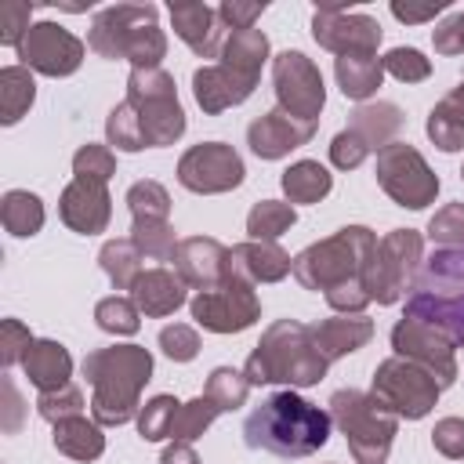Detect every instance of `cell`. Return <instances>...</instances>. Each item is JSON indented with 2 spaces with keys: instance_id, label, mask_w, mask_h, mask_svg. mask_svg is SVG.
I'll use <instances>...</instances> for the list:
<instances>
[{
  "instance_id": "obj_9",
  "label": "cell",
  "mask_w": 464,
  "mask_h": 464,
  "mask_svg": "<svg viewBox=\"0 0 464 464\" xmlns=\"http://www.w3.org/2000/svg\"><path fill=\"white\" fill-rule=\"evenodd\" d=\"M127 102L138 109L145 149L174 145L185 134V109L174 91V76L167 69H130Z\"/></svg>"
},
{
  "instance_id": "obj_53",
  "label": "cell",
  "mask_w": 464,
  "mask_h": 464,
  "mask_svg": "<svg viewBox=\"0 0 464 464\" xmlns=\"http://www.w3.org/2000/svg\"><path fill=\"white\" fill-rule=\"evenodd\" d=\"M431 446H435L442 457L460 460V457H464V420H460V417H442V420H435V428H431Z\"/></svg>"
},
{
  "instance_id": "obj_26",
  "label": "cell",
  "mask_w": 464,
  "mask_h": 464,
  "mask_svg": "<svg viewBox=\"0 0 464 464\" xmlns=\"http://www.w3.org/2000/svg\"><path fill=\"white\" fill-rule=\"evenodd\" d=\"M402 123L406 116L395 102H362L348 112V130H355L370 145V152H381L384 145H392Z\"/></svg>"
},
{
  "instance_id": "obj_34",
  "label": "cell",
  "mask_w": 464,
  "mask_h": 464,
  "mask_svg": "<svg viewBox=\"0 0 464 464\" xmlns=\"http://www.w3.org/2000/svg\"><path fill=\"white\" fill-rule=\"evenodd\" d=\"M33 98H36V80L25 65L0 69V123L4 127H14L29 112Z\"/></svg>"
},
{
  "instance_id": "obj_42",
  "label": "cell",
  "mask_w": 464,
  "mask_h": 464,
  "mask_svg": "<svg viewBox=\"0 0 464 464\" xmlns=\"http://www.w3.org/2000/svg\"><path fill=\"white\" fill-rule=\"evenodd\" d=\"M94 323H98V330H105V334L130 337V334H138V326H141V312H138V304H134L130 297L112 294V297H102V301L94 304Z\"/></svg>"
},
{
  "instance_id": "obj_48",
  "label": "cell",
  "mask_w": 464,
  "mask_h": 464,
  "mask_svg": "<svg viewBox=\"0 0 464 464\" xmlns=\"http://www.w3.org/2000/svg\"><path fill=\"white\" fill-rule=\"evenodd\" d=\"M160 352L170 362H192L199 355V334L188 323H170L160 330Z\"/></svg>"
},
{
  "instance_id": "obj_47",
  "label": "cell",
  "mask_w": 464,
  "mask_h": 464,
  "mask_svg": "<svg viewBox=\"0 0 464 464\" xmlns=\"http://www.w3.org/2000/svg\"><path fill=\"white\" fill-rule=\"evenodd\" d=\"M428 239L435 246H464V203H446L428 221Z\"/></svg>"
},
{
  "instance_id": "obj_36",
  "label": "cell",
  "mask_w": 464,
  "mask_h": 464,
  "mask_svg": "<svg viewBox=\"0 0 464 464\" xmlns=\"http://www.w3.org/2000/svg\"><path fill=\"white\" fill-rule=\"evenodd\" d=\"M294 221H297L294 203L261 199V203H254L250 214H246V232H250V239H279L283 232H290Z\"/></svg>"
},
{
  "instance_id": "obj_59",
  "label": "cell",
  "mask_w": 464,
  "mask_h": 464,
  "mask_svg": "<svg viewBox=\"0 0 464 464\" xmlns=\"http://www.w3.org/2000/svg\"><path fill=\"white\" fill-rule=\"evenodd\" d=\"M460 181H464V167H460Z\"/></svg>"
},
{
  "instance_id": "obj_3",
  "label": "cell",
  "mask_w": 464,
  "mask_h": 464,
  "mask_svg": "<svg viewBox=\"0 0 464 464\" xmlns=\"http://www.w3.org/2000/svg\"><path fill=\"white\" fill-rule=\"evenodd\" d=\"M326 359L319 355L312 330L297 319H276L254 352L246 355V381L254 384H290V388H312L326 377Z\"/></svg>"
},
{
  "instance_id": "obj_43",
  "label": "cell",
  "mask_w": 464,
  "mask_h": 464,
  "mask_svg": "<svg viewBox=\"0 0 464 464\" xmlns=\"http://www.w3.org/2000/svg\"><path fill=\"white\" fill-rule=\"evenodd\" d=\"M221 410L207 399V395H196L192 402H181V410H178V420H174V442H196L210 424H214V417H218Z\"/></svg>"
},
{
  "instance_id": "obj_37",
  "label": "cell",
  "mask_w": 464,
  "mask_h": 464,
  "mask_svg": "<svg viewBox=\"0 0 464 464\" xmlns=\"http://www.w3.org/2000/svg\"><path fill=\"white\" fill-rule=\"evenodd\" d=\"M203 395H207L221 413H232V410H239V406L246 402V395H250V381H246L243 370L218 366V370H210Z\"/></svg>"
},
{
  "instance_id": "obj_11",
  "label": "cell",
  "mask_w": 464,
  "mask_h": 464,
  "mask_svg": "<svg viewBox=\"0 0 464 464\" xmlns=\"http://www.w3.org/2000/svg\"><path fill=\"white\" fill-rule=\"evenodd\" d=\"M377 185L406 210H424L439 196V174L428 167V160L410 141H392L377 152L373 163Z\"/></svg>"
},
{
  "instance_id": "obj_27",
  "label": "cell",
  "mask_w": 464,
  "mask_h": 464,
  "mask_svg": "<svg viewBox=\"0 0 464 464\" xmlns=\"http://www.w3.org/2000/svg\"><path fill=\"white\" fill-rule=\"evenodd\" d=\"M22 370H25V377H29L33 388H40V392H54V388L69 384L72 355H69V348H65L62 341H47V337H40V341L29 344V352H25V359H22Z\"/></svg>"
},
{
  "instance_id": "obj_19",
  "label": "cell",
  "mask_w": 464,
  "mask_h": 464,
  "mask_svg": "<svg viewBox=\"0 0 464 464\" xmlns=\"http://www.w3.org/2000/svg\"><path fill=\"white\" fill-rule=\"evenodd\" d=\"M319 123H304V120H294L286 116L283 109H268L261 112L257 120H250L246 127V145L257 160H283L290 156L294 149L308 145L312 134H315Z\"/></svg>"
},
{
  "instance_id": "obj_40",
  "label": "cell",
  "mask_w": 464,
  "mask_h": 464,
  "mask_svg": "<svg viewBox=\"0 0 464 464\" xmlns=\"http://www.w3.org/2000/svg\"><path fill=\"white\" fill-rule=\"evenodd\" d=\"M105 138H109V145H116L120 152H141V149H145V134H141L138 109H134L127 98L109 109V116H105Z\"/></svg>"
},
{
  "instance_id": "obj_5",
  "label": "cell",
  "mask_w": 464,
  "mask_h": 464,
  "mask_svg": "<svg viewBox=\"0 0 464 464\" xmlns=\"http://www.w3.org/2000/svg\"><path fill=\"white\" fill-rule=\"evenodd\" d=\"M156 18V4H109L94 14L87 29V47L109 62L127 58L134 69H160L167 54V36Z\"/></svg>"
},
{
  "instance_id": "obj_38",
  "label": "cell",
  "mask_w": 464,
  "mask_h": 464,
  "mask_svg": "<svg viewBox=\"0 0 464 464\" xmlns=\"http://www.w3.org/2000/svg\"><path fill=\"white\" fill-rule=\"evenodd\" d=\"M130 243L149 261H174V250H178L181 239L174 236L170 221H134L130 225Z\"/></svg>"
},
{
  "instance_id": "obj_18",
  "label": "cell",
  "mask_w": 464,
  "mask_h": 464,
  "mask_svg": "<svg viewBox=\"0 0 464 464\" xmlns=\"http://www.w3.org/2000/svg\"><path fill=\"white\" fill-rule=\"evenodd\" d=\"M58 218L65 228L80 232V236H98L109 228L112 221V196L102 181H83V178H72L65 188H62V199H58Z\"/></svg>"
},
{
  "instance_id": "obj_50",
  "label": "cell",
  "mask_w": 464,
  "mask_h": 464,
  "mask_svg": "<svg viewBox=\"0 0 464 464\" xmlns=\"http://www.w3.org/2000/svg\"><path fill=\"white\" fill-rule=\"evenodd\" d=\"M370 156V145L355 134V130H337L334 134V141H330V163L337 167V170H355L362 160Z\"/></svg>"
},
{
  "instance_id": "obj_31",
  "label": "cell",
  "mask_w": 464,
  "mask_h": 464,
  "mask_svg": "<svg viewBox=\"0 0 464 464\" xmlns=\"http://www.w3.org/2000/svg\"><path fill=\"white\" fill-rule=\"evenodd\" d=\"M334 76H337L341 94L362 105L366 98L377 94V87L384 80V65L377 54H341V58H334Z\"/></svg>"
},
{
  "instance_id": "obj_57",
  "label": "cell",
  "mask_w": 464,
  "mask_h": 464,
  "mask_svg": "<svg viewBox=\"0 0 464 464\" xmlns=\"http://www.w3.org/2000/svg\"><path fill=\"white\" fill-rule=\"evenodd\" d=\"M160 464H199L192 442H170L163 453H160Z\"/></svg>"
},
{
  "instance_id": "obj_28",
  "label": "cell",
  "mask_w": 464,
  "mask_h": 464,
  "mask_svg": "<svg viewBox=\"0 0 464 464\" xmlns=\"http://www.w3.org/2000/svg\"><path fill=\"white\" fill-rule=\"evenodd\" d=\"M424 130L435 141V149H442V152H460L464 149V76L446 98H439L431 105Z\"/></svg>"
},
{
  "instance_id": "obj_21",
  "label": "cell",
  "mask_w": 464,
  "mask_h": 464,
  "mask_svg": "<svg viewBox=\"0 0 464 464\" xmlns=\"http://www.w3.org/2000/svg\"><path fill=\"white\" fill-rule=\"evenodd\" d=\"M170 22H174V33L188 44L192 54H199V58H218L221 54L228 29H225L218 7L181 0V4H170Z\"/></svg>"
},
{
  "instance_id": "obj_44",
  "label": "cell",
  "mask_w": 464,
  "mask_h": 464,
  "mask_svg": "<svg viewBox=\"0 0 464 464\" xmlns=\"http://www.w3.org/2000/svg\"><path fill=\"white\" fill-rule=\"evenodd\" d=\"M72 174L83 178V181H109L116 174V152L109 145H98V141H87L72 152Z\"/></svg>"
},
{
  "instance_id": "obj_23",
  "label": "cell",
  "mask_w": 464,
  "mask_h": 464,
  "mask_svg": "<svg viewBox=\"0 0 464 464\" xmlns=\"http://www.w3.org/2000/svg\"><path fill=\"white\" fill-rule=\"evenodd\" d=\"M294 268V257L276 239H246L228 250V272L246 283H279Z\"/></svg>"
},
{
  "instance_id": "obj_4",
  "label": "cell",
  "mask_w": 464,
  "mask_h": 464,
  "mask_svg": "<svg viewBox=\"0 0 464 464\" xmlns=\"http://www.w3.org/2000/svg\"><path fill=\"white\" fill-rule=\"evenodd\" d=\"M402 315L435 326L453 348L464 344V246H439L420 261Z\"/></svg>"
},
{
  "instance_id": "obj_45",
  "label": "cell",
  "mask_w": 464,
  "mask_h": 464,
  "mask_svg": "<svg viewBox=\"0 0 464 464\" xmlns=\"http://www.w3.org/2000/svg\"><path fill=\"white\" fill-rule=\"evenodd\" d=\"M36 413H40L47 424L80 417V413H83V392H80L76 384H62V388H54V392H40Z\"/></svg>"
},
{
  "instance_id": "obj_32",
  "label": "cell",
  "mask_w": 464,
  "mask_h": 464,
  "mask_svg": "<svg viewBox=\"0 0 464 464\" xmlns=\"http://www.w3.org/2000/svg\"><path fill=\"white\" fill-rule=\"evenodd\" d=\"M279 185L286 192V203H319V199L330 196L334 174L319 160H297V163H290L283 170Z\"/></svg>"
},
{
  "instance_id": "obj_8",
  "label": "cell",
  "mask_w": 464,
  "mask_h": 464,
  "mask_svg": "<svg viewBox=\"0 0 464 464\" xmlns=\"http://www.w3.org/2000/svg\"><path fill=\"white\" fill-rule=\"evenodd\" d=\"M424 261V239L417 228H392L384 239H377L373 254L362 265V290L377 304H395L413 290L417 272Z\"/></svg>"
},
{
  "instance_id": "obj_52",
  "label": "cell",
  "mask_w": 464,
  "mask_h": 464,
  "mask_svg": "<svg viewBox=\"0 0 464 464\" xmlns=\"http://www.w3.org/2000/svg\"><path fill=\"white\" fill-rule=\"evenodd\" d=\"M323 297H326V304H330L337 315H362V312H366V304H373V301H370V294L362 290V283H359V279L341 283V286L326 290Z\"/></svg>"
},
{
  "instance_id": "obj_25",
  "label": "cell",
  "mask_w": 464,
  "mask_h": 464,
  "mask_svg": "<svg viewBox=\"0 0 464 464\" xmlns=\"http://www.w3.org/2000/svg\"><path fill=\"white\" fill-rule=\"evenodd\" d=\"M308 330H312V341H315L319 355L326 362H334V359H344V355H352V352L370 344L373 319H366V312L362 315H330V319L312 323Z\"/></svg>"
},
{
  "instance_id": "obj_2",
  "label": "cell",
  "mask_w": 464,
  "mask_h": 464,
  "mask_svg": "<svg viewBox=\"0 0 464 464\" xmlns=\"http://www.w3.org/2000/svg\"><path fill=\"white\" fill-rule=\"evenodd\" d=\"M91 395V417L102 428H120L138 417L141 388L152 381V352L141 344H109L94 348L80 362Z\"/></svg>"
},
{
  "instance_id": "obj_13",
  "label": "cell",
  "mask_w": 464,
  "mask_h": 464,
  "mask_svg": "<svg viewBox=\"0 0 464 464\" xmlns=\"http://www.w3.org/2000/svg\"><path fill=\"white\" fill-rule=\"evenodd\" d=\"M272 87H276V109L304 123H319V112L326 105V87L319 65L308 54L279 51L272 58Z\"/></svg>"
},
{
  "instance_id": "obj_7",
  "label": "cell",
  "mask_w": 464,
  "mask_h": 464,
  "mask_svg": "<svg viewBox=\"0 0 464 464\" xmlns=\"http://www.w3.org/2000/svg\"><path fill=\"white\" fill-rule=\"evenodd\" d=\"M330 420L348 439V453L359 464H384L399 431V417L381 406L370 392L359 388H337L330 395Z\"/></svg>"
},
{
  "instance_id": "obj_54",
  "label": "cell",
  "mask_w": 464,
  "mask_h": 464,
  "mask_svg": "<svg viewBox=\"0 0 464 464\" xmlns=\"http://www.w3.org/2000/svg\"><path fill=\"white\" fill-rule=\"evenodd\" d=\"M265 0L261 4H243V0H225V4H218V14H221V22H225V29L232 33V29H254V22L265 14Z\"/></svg>"
},
{
  "instance_id": "obj_56",
  "label": "cell",
  "mask_w": 464,
  "mask_h": 464,
  "mask_svg": "<svg viewBox=\"0 0 464 464\" xmlns=\"http://www.w3.org/2000/svg\"><path fill=\"white\" fill-rule=\"evenodd\" d=\"M450 4L446 0H435V4H392V14L406 25H417V22H431L435 14H442Z\"/></svg>"
},
{
  "instance_id": "obj_15",
  "label": "cell",
  "mask_w": 464,
  "mask_h": 464,
  "mask_svg": "<svg viewBox=\"0 0 464 464\" xmlns=\"http://www.w3.org/2000/svg\"><path fill=\"white\" fill-rule=\"evenodd\" d=\"M18 65H25L29 72L40 76H72L87 54V44L62 29L58 22H33V29L25 33V40L14 47Z\"/></svg>"
},
{
  "instance_id": "obj_17",
  "label": "cell",
  "mask_w": 464,
  "mask_h": 464,
  "mask_svg": "<svg viewBox=\"0 0 464 464\" xmlns=\"http://www.w3.org/2000/svg\"><path fill=\"white\" fill-rule=\"evenodd\" d=\"M312 40L326 51L341 54H377L381 44V22L362 11L344 7H319L312 14Z\"/></svg>"
},
{
  "instance_id": "obj_24",
  "label": "cell",
  "mask_w": 464,
  "mask_h": 464,
  "mask_svg": "<svg viewBox=\"0 0 464 464\" xmlns=\"http://www.w3.org/2000/svg\"><path fill=\"white\" fill-rule=\"evenodd\" d=\"M185 286H188V283H185L174 268L156 265V268H145V272L138 276V283L130 286V301L138 304L141 315L163 319V315H170V312H178V308L185 304Z\"/></svg>"
},
{
  "instance_id": "obj_58",
  "label": "cell",
  "mask_w": 464,
  "mask_h": 464,
  "mask_svg": "<svg viewBox=\"0 0 464 464\" xmlns=\"http://www.w3.org/2000/svg\"><path fill=\"white\" fill-rule=\"evenodd\" d=\"M4 395H7V410H11V420H7L4 428H7V431H14V428L22 424V417H18V406H22V402H18V392H14V384H11V381H4Z\"/></svg>"
},
{
  "instance_id": "obj_12",
  "label": "cell",
  "mask_w": 464,
  "mask_h": 464,
  "mask_svg": "<svg viewBox=\"0 0 464 464\" xmlns=\"http://www.w3.org/2000/svg\"><path fill=\"white\" fill-rule=\"evenodd\" d=\"M188 312L210 334H243L261 319V297L254 283L228 276L210 290H196V297L188 301Z\"/></svg>"
},
{
  "instance_id": "obj_41",
  "label": "cell",
  "mask_w": 464,
  "mask_h": 464,
  "mask_svg": "<svg viewBox=\"0 0 464 464\" xmlns=\"http://www.w3.org/2000/svg\"><path fill=\"white\" fill-rule=\"evenodd\" d=\"M127 207H130L134 221H167L170 218V192L160 181L141 178L127 188Z\"/></svg>"
},
{
  "instance_id": "obj_33",
  "label": "cell",
  "mask_w": 464,
  "mask_h": 464,
  "mask_svg": "<svg viewBox=\"0 0 464 464\" xmlns=\"http://www.w3.org/2000/svg\"><path fill=\"white\" fill-rule=\"evenodd\" d=\"M44 218H47L44 214V199L36 192H29V188L4 192V199H0V221H4V228L11 236H18V239L36 236L44 228Z\"/></svg>"
},
{
  "instance_id": "obj_6",
  "label": "cell",
  "mask_w": 464,
  "mask_h": 464,
  "mask_svg": "<svg viewBox=\"0 0 464 464\" xmlns=\"http://www.w3.org/2000/svg\"><path fill=\"white\" fill-rule=\"evenodd\" d=\"M377 246V236L366 228V225H344L337 228L334 236L319 239V243H308L297 257H294V279L304 286V290H334L341 283H352L362 276V265L366 257L373 254Z\"/></svg>"
},
{
  "instance_id": "obj_46",
  "label": "cell",
  "mask_w": 464,
  "mask_h": 464,
  "mask_svg": "<svg viewBox=\"0 0 464 464\" xmlns=\"http://www.w3.org/2000/svg\"><path fill=\"white\" fill-rule=\"evenodd\" d=\"M384 72L395 76L399 83H420L431 76V62L417 51V47H392L384 58H381Z\"/></svg>"
},
{
  "instance_id": "obj_30",
  "label": "cell",
  "mask_w": 464,
  "mask_h": 464,
  "mask_svg": "<svg viewBox=\"0 0 464 464\" xmlns=\"http://www.w3.org/2000/svg\"><path fill=\"white\" fill-rule=\"evenodd\" d=\"M268 36L261 29H232L225 36V47H221V65H228L232 72L246 76V80H261V69L268 62Z\"/></svg>"
},
{
  "instance_id": "obj_55",
  "label": "cell",
  "mask_w": 464,
  "mask_h": 464,
  "mask_svg": "<svg viewBox=\"0 0 464 464\" xmlns=\"http://www.w3.org/2000/svg\"><path fill=\"white\" fill-rule=\"evenodd\" d=\"M431 44H435V51L446 54V58L464 54V11H457L453 18H446L442 25H435Z\"/></svg>"
},
{
  "instance_id": "obj_20",
  "label": "cell",
  "mask_w": 464,
  "mask_h": 464,
  "mask_svg": "<svg viewBox=\"0 0 464 464\" xmlns=\"http://www.w3.org/2000/svg\"><path fill=\"white\" fill-rule=\"evenodd\" d=\"M174 272L196 286V290H210L218 283H225L228 272V246L218 243L214 236H188L178 243L174 250Z\"/></svg>"
},
{
  "instance_id": "obj_51",
  "label": "cell",
  "mask_w": 464,
  "mask_h": 464,
  "mask_svg": "<svg viewBox=\"0 0 464 464\" xmlns=\"http://www.w3.org/2000/svg\"><path fill=\"white\" fill-rule=\"evenodd\" d=\"M33 341H36V337L29 334L25 323H18V319H4V323H0V362L11 370L14 362L25 359V352H29Z\"/></svg>"
},
{
  "instance_id": "obj_16",
  "label": "cell",
  "mask_w": 464,
  "mask_h": 464,
  "mask_svg": "<svg viewBox=\"0 0 464 464\" xmlns=\"http://www.w3.org/2000/svg\"><path fill=\"white\" fill-rule=\"evenodd\" d=\"M392 348L399 359H410L417 366H424L439 388H450L457 381V355H453V344L446 334H439L435 326L420 323V319H410L402 315L395 326H392Z\"/></svg>"
},
{
  "instance_id": "obj_22",
  "label": "cell",
  "mask_w": 464,
  "mask_h": 464,
  "mask_svg": "<svg viewBox=\"0 0 464 464\" xmlns=\"http://www.w3.org/2000/svg\"><path fill=\"white\" fill-rule=\"evenodd\" d=\"M257 80H246L239 72H232L228 65L214 62V65H199L192 72V94H196V105L207 112V116H218L225 109H236L243 105L250 94H254Z\"/></svg>"
},
{
  "instance_id": "obj_1",
  "label": "cell",
  "mask_w": 464,
  "mask_h": 464,
  "mask_svg": "<svg viewBox=\"0 0 464 464\" xmlns=\"http://www.w3.org/2000/svg\"><path fill=\"white\" fill-rule=\"evenodd\" d=\"M330 428H334L330 410L301 399L294 388H283L261 399L246 413L243 442L250 450H265L283 460H301V457L319 453L330 442Z\"/></svg>"
},
{
  "instance_id": "obj_35",
  "label": "cell",
  "mask_w": 464,
  "mask_h": 464,
  "mask_svg": "<svg viewBox=\"0 0 464 464\" xmlns=\"http://www.w3.org/2000/svg\"><path fill=\"white\" fill-rule=\"evenodd\" d=\"M98 265H102V272L109 276V283H112L116 290H130V286L138 283V276L145 272V268H141V250L130 243V236H123V239H105L102 250H98Z\"/></svg>"
},
{
  "instance_id": "obj_49",
  "label": "cell",
  "mask_w": 464,
  "mask_h": 464,
  "mask_svg": "<svg viewBox=\"0 0 464 464\" xmlns=\"http://www.w3.org/2000/svg\"><path fill=\"white\" fill-rule=\"evenodd\" d=\"M29 18H33V4H25V0H4L0 4V44L18 47L25 40V33L33 29Z\"/></svg>"
},
{
  "instance_id": "obj_29",
  "label": "cell",
  "mask_w": 464,
  "mask_h": 464,
  "mask_svg": "<svg viewBox=\"0 0 464 464\" xmlns=\"http://www.w3.org/2000/svg\"><path fill=\"white\" fill-rule=\"evenodd\" d=\"M51 442L58 453L72 457V460H98L105 453V435H102V424L94 417H69V420H58L54 431H51Z\"/></svg>"
},
{
  "instance_id": "obj_10",
  "label": "cell",
  "mask_w": 464,
  "mask_h": 464,
  "mask_svg": "<svg viewBox=\"0 0 464 464\" xmlns=\"http://www.w3.org/2000/svg\"><path fill=\"white\" fill-rule=\"evenodd\" d=\"M439 392H442L439 381H435L424 366H417V362H410V359H399V355L377 362L373 381H370V395H373L381 406H388L399 420H402V417H406V420L428 417V413L435 410V402H439Z\"/></svg>"
},
{
  "instance_id": "obj_14",
  "label": "cell",
  "mask_w": 464,
  "mask_h": 464,
  "mask_svg": "<svg viewBox=\"0 0 464 464\" xmlns=\"http://www.w3.org/2000/svg\"><path fill=\"white\" fill-rule=\"evenodd\" d=\"M246 178L243 156L228 141H199L181 152L178 160V181L196 196H218L239 188Z\"/></svg>"
},
{
  "instance_id": "obj_39",
  "label": "cell",
  "mask_w": 464,
  "mask_h": 464,
  "mask_svg": "<svg viewBox=\"0 0 464 464\" xmlns=\"http://www.w3.org/2000/svg\"><path fill=\"white\" fill-rule=\"evenodd\" d=\"M178 410L181 402L174 395H152L141 410H138V435L145 442H160V439H170L174 435V420H178Z\"/></svg>"
}]
</instances>
